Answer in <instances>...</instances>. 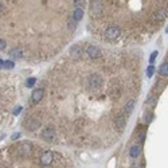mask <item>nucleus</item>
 <instances>
[{"label": "nucleus", "instance_id": "nucleus-29", "mask_svg": "<svg viewBox=\"0 0 168 168\" xmlns=\"http://www.w3.org/2000/svg\"><path fill=\"white\" fill-rule=\"evenodd\" d=\"M3 66H4V62H3L2 59H0V67H3Z\"/></svg>", "mask_w": 168, "mask_h": 168}, {"label": "nucleus", "instance_id": "nucleus-28", "mask_svg": "<svg viewBox=\"0 0 168 168\" xmlns=\"http://www.w3.org/2000/svg\"><path fill=\"white\" fill-rule=\"evenodd\" d=\"M18 137H19V133H15V135L12 136V140H15V139H18Z\"/></svg>", "mask_w": 168, "mask_h": 168}, {"label": "nucleus", "instance_id": "nucleus-5", "mask_svg": "<svg viewBox=\"0 0 168 168\" xmlns=\"http://www.w3.org/2000/svg\"><path fill=\"white\" fill-rule=\"evenodd\" d=\"M114 126H116L117 130H124L126 126V117L125 114H119V116L114 119Z\"/></svg>", "mask_w": 168, "mask_h": 168}, {"label": "nucleus", "instance_id": "nucleus-18", "mask_svg": "<svg viewBox=\"0 0 168 168\" xmlns=\"http://www.w3.org/2000/svg\"><path fill=\"white\" fill-rule=\"evenodd\" d=\"M153 73H155V66H148V69H147V77H149L151 78L152 76H153Z\"/></svg>", "mask_w": 168, "mask_h": 168}, {"label": "nucleus", "instance_id": "nucleus-15", "mask_svg": "<svg viewBox=\"0 0 168 168\" xmlns=\"http://www.w3.org/2000/svg\"><path fill=\"white\" fill-rule=\"evenodd\" d=\"M135 104H136L135 99H129L128 102H125V105H124V110H125L126 114H130L133 112V109H135Z\"/></svg>", "mask_w": 168, "mask_h": 168}, {"label": "nucleus", "instance_id": "nucleus-32", "mask_svg": "<svg viewBox=\"0 0 168 168\" xmlns=\"http://www.w3.org/2000/svg\"><path fill=\"white\" fill-rule=\"evenodd\" d=\"M166 31H167V32H168V27H167V30H166Z\"/></svg>", "mask_w": 168, "mask_h": 168}, {"label": "nucleus", "instance_id": "nucleus-26", "mask_svg": "<svg viewBox=\"0 0 168 168\" xmlns=\"http://www.w3.org/2000/svg\"><path fill=\"white\" fill-rule=\"evenodd\" d=\"M4 47H5V42L3 39H0V50H4Z\"/></svg>", "mask_w": 168, "mask_h": 168}, {"label": "nucleus", "instance_id": "nucleus-16", "mask_svg": "<svg viewBox=\"0 0 168 168\" xmlns=\"http://www.w3.org/2000/svg\"><path fill=\"white\" fill-rule=\"evenodd\" d=\"M10 55H11V57H14V58H22V57H23V49H20V47L12 49L10 51Z\"/></svg>", "mask_w": 168, "mask_h": 168}, {"label": "nucleus", "instance_id": "nucleus-11", "mask_svg": "<svg viewBox=\"0 0 168 168\" xmlns=\"http://www.w3.org/2000/svg\"><path fill=\"white\" fill-rule=\"evenodd\" d=\"M43 94H45L43 89H35V90H34L32 96H31V98H32V102H34V104H38L40 99L43 98Z\"/></svg>", "mask_w": 168, "mask_h": 168}, {"label": "nucleus", "instance_id": "nucleus-12", "mask_svg": "<svg viewBox=\"0 0 168 168\" xmlns=\"http://www.w3.org/2000/svg\"><path fill=\"white\" fill-rule=\"evenodd\" d=\"M140 153H141V145H140V144H133L132 147H130V149H129L130 157L136 159V157H139Z\"/></svg>", "mask_w": 168, "mask_h": 168}, {"label": "nucleus", "instance_id": "nucleus-17", "mask_svg": "<svg viewBox=\"0 0 168 168\" xmlns=\"http://www.w3.org/2000/svg\"><path fill=\"white\" fill-rule=\"evenodd\" d=\"M159 73L163 77H168V62H164V63L161 65L160 69H159Z\"/></svg>", "mask_w": 168, "mask_h": 168}, {"label": "nucleus", "instance_id": "nucleus-13", "mask_svg": "<svg viewBox=\"0 0 168 168\" xmlns=\"http://www.w3.org/2000/svg\"><path fill=\"white\" fill-rule=\"evenodd\" d=\"M167 14H168V11L166 8H160V10H157L155 12V20H157V22L164 20L167 18Z\"/></svg>", "mask_w": 168, "mask_h": 168}, {"label": "nucleus", "instance_id": "nucleus-22", "mask_svg": "<svg viewBox=\"0 0 168 168\" xmlns=\"http://www.w3.org/2000/svg\"><path fill=\"white\" fill-rule=\"evenodd\" d=\"M76 27H77V22L71 19V20H70V23H69V29H70L71 31H74V30H76Z\"/></svg>", "mask_w": 168, "mask_h": 168}, {"label": "nucleus", "instance_id": "nucleus-1", "mask_svg": "<svg viewBox=\"0 0 168 168\" xmlns=\"http://www.w3.org/2000/svg\"><path fill=\"white\" fill-rule=\"evenodd\" d=\"M120 35H121V30L116 24H110V26H108L106 30H105V38L108 40H116Z\"/></svg>", "mask_w": 168, "mask_h": 168}, {"label": "nucleus", "instance_id": "nucleus-19", "mask_svg": "<svg viewBox=\"0 0 168 168\" xmlns=\"http://www.w3.org/2000/svg\"><path fill=\"white\" fill-rule=\"evenodd\" d=\"M156 97H153V96H151V97L148 98V105H151V106H155L156 105Z\"/></svg>", "mask_w": 168, "mask_h": 168}, {"label": "nucleus", "instance_id": "nucleus-31", "mask_svg": "<svg viewBox=\"0 0 168 168\" xmlns=\"http://www.w3.org/2000/svg\"><path fill=\"white\" fill-rule=\"evenodd\" d=\"M2 8H3V7H2V4H0V11H2Z\"/></svg>", "mask_w": 168, "mask_h": 168}, {"label": "nucleus", "instance_id": "nucleus-2", "mask_svg": "<svg viewBox=\"0 0 168 168\" xmlns=\"http://www.w3.org/2000/svg\"><path fill=\"white\" fill-rule=\"evenodd\" d=\"M102 83H104V79L99 74H92L89 77V88L93 90H98L102 88Z\"/></svg>", "mask_w": 168, "mask_h": 168}, {"label": "nucleus", "instance_id": "nucleus-25", "mask_svg": "<svg viewBox=\"0 0 168 168\" xmlns=\"http://www.w3.org/2000/svg\"><path fill=\"white\" fill-rule=\"evenodd\" d=\"M151 119H152V114L149 113V112H147V113H145V123H149Z\"/></svg>", "mask_w": 168, "mask_h": 168}, {"label": "nucleus", "instance_id": "nucleus-4", "mask_svg": "<svg viewBox=\"0 0 168 168\" xmlns=\"http://www.w3.org/2000/svg\"><path fill=\"white\" fill-rule=\"evenodd\" d=\"M86 54H88V57L90 59H98V58L101 57V50H99L97 46L90 45L86 47Z\"/></svg>", "mask_w": 168, "mask_h": 168}, {"label": "nucleus", "instance_id": "nucleus-24", "mask_svg": "<svg viewBox=\"0 0 168 168\" xmlns=\"http://www.w3.org/2000/svg\"><path fill=\"white\" fill-rule=\"evenodd\" d=\"M156 57H157V51H153V52L151 54V58H149V61L153 62L155 59H156Z\"/></svg>", "mask_w": 168, "mask_h": 168}, {"label": "nucleus", "instance_id": "nucleus-7", "mask_svg": "<svg viewBox=\"0 0 168 168\" xmlns=\"http://www.w3.org/2000/svg\"><path fill=\"white\" fill-rule=\"evenodd\" d=\"M70 55L74 58V59H79L83 55V49L79 45H76L70 49Z\"/></svg>", "mask_w": 168, "mask_h": 168}, {"label": "nucleus", "instance_id": "nucleus-3", "mask_svg": "<svg viewBox=\"0 0 168 168\" xmlns=\"http://www.w3.org/2000/svg\"><path fill=\"white\" fill-rule=\"evenodd\" d=\"M102 11H104L102 2H93L92 4H90V15H92V18L99 16V15L102 14Z\"/></svg>", "mask_w": 168, "mask_h": 168}, {"label": "nucleus", "instance_id": "nucleus-14", "mask_svg": "<svg viewBox=\"0 0 168 168\" xmlns=\"http://www.w3.org/2000/svg\"><path fill=\"white\" fill-rule=\"evenodd\" d=\"M83 16V10L82 8H76V10L73 11V14H71V19L76 20V22H79L82 19Z\"/></svg>", "mask_w": 168, "mask_h": 168}, {"label": "nucleus", "instance_id": "nucleus-20", "mask_svg": "<svg viewBox=\"0 0 168 168\" xmlns=\"http://www.w3.org/2000/svg\"><path fill=\"white\" fill-rule=\"evenodd\" d=\"M145 133H147L145 130H141V132H140V135H139V140H140V143H141V144L144 143V140H145Z\"/></svg>", "mask_w": 168, "mask_h": 168}, {"label": "nucleus", "instance_id": "nucleus-27", "mask_svg": "<svg viewBox=\"0 0 168 168\" xmlns=\"http://www.w3.org/2000/svg\"><path fill=\"white\" fill-rule=\"evenodd\" d=\"M20 110H22V108L19 106V108H18V109H16V110H15V112H14V113H15V114H19V113H20Z\"/></svg>", "mask_w": 168, "mask_h": 168}, {"label": "nucleus", "instance_id": "nucleus-6", "mask_svg": "<svg viewBox=\"0 0 168 168\" xmlns=\"http://www.w3.org/2000/svg\"><path fill=\"white\" fill-rule=\"evenodd\" d=\"M52 152L51 151H46L45 153L40 156V164L42 166H50L52 163Z\"/></svg>", "mask_w": 168, "mask_h": 168}, {"label": "nucleus", "instance_id": "nucleus-8", "mask_svg": "<svg viewBox=\"0 0 168 168\" xmlns=\"http://www.w3.org/2000/svg\"><path fill=\"white\" fill-rule=\"evenodd\" d=\"M42 139L46 141H54L55 140V132L52 128H46L42 132Z\"/></svg>", "mask_w": 168, "mask_h": 168}, {"label": "nucleus", "instance_id": "nucleus-10", "mask_svg": "<svg viewBox=\"0 0 168 168\" xmlns=\"http://www.w3.org/2000/svg\"><path fill=\"white\" fill-rule=\"evenodd\" d=\"M40 126V121L39 119H30L29 123L26 124V128H29V130H36Z\"/></svg>", "mask_w": 168, "mask_h": 168}, {"label": "nucleus", "instance_id": "nucleus-30", "mask_svg": "<svg viewBox=\"0 0 168 168\" xmlns=\"http://www.w3.org/2000/svg\"><path fill=\"white\" fill-rule=\"evenodd\" d=\"M132 168H141V166H139V164H137V166H133Z\"/></svg>", "mask_w": 168, "mask_h": 168}, {"label": "nucleus", "instance_id": "nucleus-9", "mask_svg": "<svg viewBox=\"0 0 168 168\" xmlns=\"http://www.w3.org/2000/svg\"><path fill=\"white\" fill-rule=\"evenodd\" d=\"M31 149H32V144L30 141H24L23 144L19 145V151L22 155H29L31 153Z\"/></svg>", "mask_w": 168, "mask_h": 168}, {"label": "nucleus", "instance_id": "nucleus-23", "mask_svg": "<svg viewBox=\"0 0 168 168\" xmlns=\"http://www.w3.org/2000/svg\"><path fill=\"white\" fill-rule=\"evenodd\" d=\"M35 78H30V79H27V82H26V85L27 86H29V88H31V86H32L34 85V83H35Z\"/></svg>", "mask_w": 168, "mask_h": 168}, {"label": "nucleus", "instance_id": "nucleus-21", "mask_svg": "<svg viewBox=\"0 0 168 168\" xmlns=\"http://www.w3.org/2000/svg\"><path fill=\"white\" fill-rule=\"evenodd\" d=\"M15 65H14V62H11V61H5L4 62V67L5 69H12Z\"/></svg>", "mask_w": 168, "mask_h": 168}]
</instances>
